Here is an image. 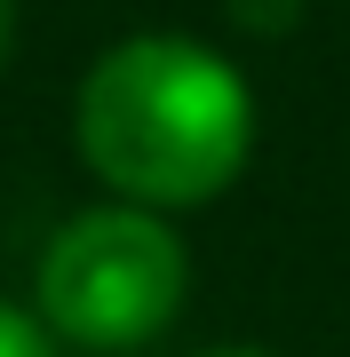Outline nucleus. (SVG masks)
I'll return each instance as SVG.
<instances>
[{"label": "nucleus", "instance_id": "obj_1", "mask_svg": "<svg viewBox=\"0 0 350 357\" xmlns=\"http://www.w3.org/2000/svg\"><path fill=\"white\" fill-rule=\"evenodd\" d=\"M80 159L128 206H207L255 151V96L215 48L175 32H136L104 48L72 103Z\"/></svg>", "mask_w": 350, "mask_h": 357}, {"label": "nucleus", "instance_id": "obj_2", "mask_svg": "<svg viewBox=\"0 0 350 357\" xmlns=\"http://www.w3.org/2000/svg\"><path fill=\"white\" fill-rule=\"evenodd\" d=\"M183 286H191V255L168 230V215L152 206H88L48 238L32 278L40 326L56 342L80 349H136L152 333H168V318L183 310Z\"/></svg>", "mask_w": 350, "mask_h": 357}, {"label": "nucleus", "instance_id": "obj_3", "mask_svg": "<svg viewBox=\"0 0 350 357\" xmlns=\"http://www.w3.org/2000/svg\"><path fill=\"white\" fill-rule=\"evenodd\" d=\"M0 357H56V349H48V326L24 318L16 302H0Z\"/></svg>", "mask_w": 350, "mask_h": 357}, {"label": "nucleus", "instance_id": "obj_4", "mask_svg": "<svg viewBox=\"0 0 350 357\" xmlns=\"http://www.w3.org/2000/svg\"><path fill=\"white\" fill-rule=\"evenodd\" d=\"M295 8H302V0H231V16H239V24H255V32H286V24H295Z\"/></svg>", "mask_w": 350, "mask_h": 357}, {"label": "nucleus", "instance_id": "obj_5", "mask_svg": "<svg viewBox=\"0 0 350 357\" xmlns=\"http://www.w3.org/2000/svg\"><path fill=\"white\" fill-rule=\"evenodd\" d=\"M8 40H16V0H0V64H8Z\"/></svg>", "mask_w": 350, "mask_h": 357}, {"label": "nucleus", "instance_id": "obj_6", "mask_svg": "<svg viewBox=\"0 0 350 357\" xmlns=\"http://www.w3.org/2000/svg\"><path fill=\"white\" fill-rule=\"evenodd\" d=\"M191 357H271V349H247V342H223V349H191Z\"/></svg>", "mask_w": 350, "mask_h": 357}]
</instances>
